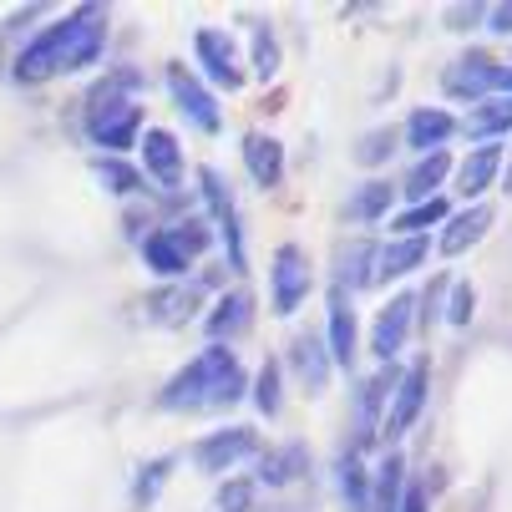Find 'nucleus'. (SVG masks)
I'll list each match as a JSON object with an SVG mask.
<instances>
[{
	"instance_id": "f257e3e1",
	"label": "nucleus",
	"mask_w": 512,
	"mask_h": 512,
	"mask_svg": "<svg viewBox=\"0 0 512 512\" xmlns=\"http://www.w3.org/2000/svg\"><path fill=\"white\" fill-rule=\"evenodd\" d=\"M107 46V11L97 6H82L71 11L66 21L46 26L16 61V82H46V77H61V71H82L102 56Z\"/></svg>"
},
{
	"instance_id": "f03ea898",
	"label": "nucleus",
	"mask_w": 512,
	"mask_h": 512,
	"mask_svg": "<svg viewBox=\"0 0 512 512\" xmlns=\"http://www.w3.org/2000/svg\"><path fill=\"white\" fill-rule=\"evenodd\" d=\"M239 396H244V365H239V355L224 350V345H208L163 386L158 406L163 411H198V406H234Z\"/></svg>"
},
{
	"instance_id": "7ed1b4c3",
	"label": "nucleus",
	"mask_w": 512,
	"mask_h": 512,
	"mask_svg": "<svg viewBox=\"0 0 512 512\" xmlns=\"http://www.w3.org/2000/svg\"><path fill=\"white\" fill-rule=\"evenodd\" d=\"M132 87V71H122V77L102 82L87 102V137L97 142V148H107V158L127 153L132 142H137V127H142V112L132 97H122Z\"/></svg>"
},
{
	"instance_id": "20e7f679",
	"label": "nucleus",
	"mask_w": 512,
	"mask_h": 512,
	"mask_svg": "<svg viewBox=\"0 0 512 512\" xmlns=\"http://www.w3.org/2000/svg\"><path fill=\"white\" fill-rule=\"evenodd\" d=\"M203 249H208V224H203V218H183V224H173V229L148 234V244H142V259H148L153 274L178 279V274L188 269V259L203 254Z\"/></svg>"
},
{
	"instance_id": "39448f33",
	"label": "nucleus",
	"mask_w": 512,
	"mask_h": 512,
	"mask_svg": "<svg viewBox=\"0 0 512 512\" xmlns=\"http://www.w3.org/2000/svg\"><path fill=\"white\" fill-rule=\"evenodd\" d=\"M447 97H472V102H487V97H512V66L472 51L462 61L447 66V77H442Z\"/></svg>"
},
{
	"instance_id": "423d86ee",
	"label": "nucleus",
	"mask_w": 512,
	"mask_h": 512,
	"mask_svg": "<svg viewBox=\"0 0 512 512\" xmlns=\"http://www.w3.org/2000/svg\"><path fill=\"white\" fill-rule=\"evenodd\" d=\"M193 51H198V66H203V77H208V82L229 87V92L244 87V61H239V46H234L229 31L203 26V31L193 36Z\"/></svg>"
},
{
	"instance_id": "0eeeda50",
	"label": "nucleus",
	"mask_w": 512,
	"mask_h": 512,
	"mask_svg": "<svg viewBox=\"0 0 512 512\" xmlns=\"http://www.w3.org/2000/svg\"><path fill=\"white\" fill-rule=\"evenodd\" d=\"M269 279H274V315H295L300 300L310 295V259H305V249L300 244H279Z\"/></svg>"
},
{
	"instance_id": "6e6552de",
	"label": "nucleus",
	"mask_w": 512,
	"mask_h": 512,
	"mask_svg": "<svg viewBox=\"0 0 512 512\" xmlns=\"http://www.w3.org/2000/svg\"><path fill=\"white\" fill-rule=\"evenodd\" d=\"M426 381H431V365L426 360H416L411 371L396 381V396H391V406H386V416H381V436H406L411 426H416V416H421V406H426Z\"/></svg>"
},
{
	"instance_id": "1a4fd4ad",
	"label": "nucleus",
	"mask_w": 512,
	"mask_h": 512,
	"mask_svg": "<svg viewBox=\"0 0 512 512\" xmlns=\"http://www.w3.org/2000/svg\"><path fill=\"white\" fill-rule=\"evenodd\" d=\"M198 183H203V198H208V208H213V218H218V234H224V244H229V269L244 274V269H249V264H244V229H239V208H234L224 178H218V168H203Z\"/></svg>"
},
{
	"instance_id": "9d476101",
	"label": "nucleus",
	"mask_w": 512,
	"mask_h": 512,
	"mask_svg": "<svg viewBox=\"0 0 512 512\" xmlns=\"http://www.w3.org/2000/svg\"><path fill=\"white\" fill-rule=\"evenodd\" d=\"M254 447H259V442H254V431H249V426H229V431L203 436V442L193 447V462H198L203 472H229V467L244 462Z\"/></svg>"
},
{
	"instance_id": "9b49d317",
	"label": "nucleus",
	"mask_w": 512,
	"mask_h": 512,
	"mask_svg": "<svg viewBox=\"0 0 512 512\" xmlns=\"http://www.w3.org/2000/svg\"><path fill=\"white\" fill-rule=\"evenodd\" d=\"M168 92H173L178 112H183L198 132H218V122H224V117H218V102L208 97V87H203L198 77H188L183 66H173V71H168Z\"/></svg>"
},
{
	"instance_id": "f8f14e48",
	"label": "nucleus",
	"mask_w": 512,
	"mask_h": 512,
	"mask_svg": "<svg viewBox=\"0 0 512 512\" xmlns=\"http://www.w3.org/2000/svg\"><path fill=\"white\" fill-rule=\"evenodd\" d=\"M411 315H416V295H396V300L376 315V330H371V350H376V360H396V355L406 350Z\"/></svg>"
},
{
	"instance_id": "ddd939ff",
	"label": "nucleus",
	"mask_w": 512,
	"mask_h": 512,
	"mask_svg": "<svg viewBox=\"0 0 512 512\" xmlns=\"http://www.w3.org/2000/svg\"><path fill=\"white\" fill-rule=\"evenodd\" d=\"M452 132H457V117H452V112H442V107H416L411 122H406V148L421 153V158H426V153H447Z\"/></svg>"
},
{
	"instance_id": "4468645a",
	"label": "nucleus",
	"mask_w": 512,
	"mask_h": 512,
	"mask_svg": "<svg viewBox=\"0 0 512 512\" xmlns=\"http://www.w3.org/2000/svg\"><path fill=\"white\" fill-rule=\"evenodd\" d=\"M137 148H142V168H148V178H158L163 188H178L183 183V153H178V137L173 132L148 127V137H142Z\"/></svg>"
},
{
	"instance_id": "2eb2a0df",
	"label": "nucleus",
	"mask_w": 512,
	"mask_h": 512,
	"mask_svg": "<svg viewBox=\"0 0 512 512\" xmlns=\"http://www.w3.org/2000/svg\"><path fill=\"white\" fill-rule=\"evenodd\" d=\"M396 391V376H371V381H360V396H355V452L360 447H371L376 436H381V401Z\"/></svg>"
},
{
	"instance_id": "dca6fc26",
	"label": "nucleus",
	"mask_w": 512,
	"mask_h": 512,
	"mask_svg": "<svg viewBox=\"0 0 512 512\" xmlns=\"http://www.w3.org/2000/svg\"><path fill=\"white\" fill-rule=\"evenodd\" d=\"M325 310H330V340H325V350H330V360L335 365H355V310H350V295L340 284H330V300H325Z\"/></svg>"
},
{
	"instance_id": "f3484780",
	"label": "nucleus",
	"mask_w": 512,
	"mask_h": 512,
	"mask_svg": "<svg viewBox=\"0 0 512 512\" xmlns=\"http://www.w3.org/2000/svg\"><path fill=\"white\" fill-rule=\"evenodd\" d=\"M289 365H295V376H300V386L310 391V396H320L325 386H330V350H325V340L320 335H295V345H289Z\"/></svg>"
},
{
	"instance_id": "a211bd4d",
	"label": "nucleus",
	"mask_w": 512,
	"mask_h": 512,
	"mask_svg": "<svg viewBox=\"0 0 512 512\" xmlns=\"http://www.w3.org/2000/svg\"><path fill=\"white\" fill-rule=\"evenodd\" d=\"M244 163H249V178L259 188H279L284 183V148L264 132H249L244 137Z\"/></svg>"
},
{
	"instance_id": "6ab92c4d",
	"label": "nucleus",
	"mask_w": 512,
	"mask_h": 512,
	"mask_svg": "<svg viewBox=\"0 0 512 512\" xmlns=\"http://www.w3.org/2000/svg\"><path fill=\"white\" fill-rule=\"evenodd\" d=\"M497 173H502V148L497 142H482V148H472V158L457 168V193L462 198H482Z\"/></svg>"
},
{
	"instance_id": "aec40b11",
	"label": "nucleus",
	"mask_w": 512,
	"mask_h": 512,
	"mask_svg": "<svg viewBox=\"0 0 512 512\" xmlns=\"http://www.w3.org/2000/svg\"><path fill=\"white\" fill-rule=\"evenodd\" d=\"M492 229V208L487 203H472L467 213H457V218H447V234H442V254H462V249H472L482 234Z\"/></svg>"
},
{
	"instance_id": "412c9836",
	"label": "nucleus",
	"mask_w": 512,
	"mask_h": 512,
	"mask_svg": "<svg viewBox=\"0 0 512 512\" xmlns=\"http://www.w3.org/2000/svg\"><path fill=\"white\" fill-rule=\"evenodd\" d=\"M452 173V153H426V158H416V168L406 173V183H401V193L411 198V203H431L436 198V188H442V178Z\"/></svg>"
},
{
	"instance_id": "4be33fe9",
	"label": "nucleus",
	"mask_w": 512,
	"mask_h": 512,
	"mask_svg": "<svg viewBox=\"0 0 512 512\" xmlns=\"http://www.w3.org/2000/svg\"><path fill=\"white\" fill-rule=\"evenodd\" d=\"M249 320H254V295H249V289H234V295H224V300L213 305V315H208V335H213V340L244 335Z\"/></svg>"
},
{
	"instance_id": "5701e85b",
	"label": "nucleus",
	"mask_w": 512,
	"mask_h": 512,
	"mask_svg": "<svg viewBox=\"0 0 512 512\" xmlns=\"http://www.w3.org/2000/svg\"><path fill=\"white\" fill-rule=\"evenodd\" d=\"M421 259H426V239H391L386 249H376V284H391L421 269Z\"/></svg>"
},
{
	"instance_id": "b1692460",
	"label": "nucleus",
	"mask_w": 512,
	"mask_h": 512,
	"mask_svg": "<svg viewBox=\"0 0 512 512\" xmlns=\"http://www.w3.org/2000/svg\"><path fill=\"white\" fill-rule=\"evenodd\" d=\"M497 132H512V97H487L467 117V137H477V148L482 142H497Z\"/></svg>"
},
{
	"instance_id": "393cba45",
	"label": "nucleus",
	"mask_w": 512,
	"mask_h": 512,
	"mask_svg": "<svg viewBox=\"0 0 512 512\" xmlns=\"http://www.w3.org/2000/svg\"><path fill=\"white\" fill-rule=\"evenodd\" d=\"M376 284V244L371 239H355L345 254H340V289L355 295V289Z\"/></svg>"
},
{
	"instance_id": "a878e982",
	"label": "nucleus",
	"mask_w": 512,
	"mask_h": 512,
	"mask_svg": "<svg viewBox=\"0 0 512 512\" xmlns=\"http://www.w3.org/2000/svg\"><path fill=\"white\" fill-rule=\"evenodd\" d=\"M401 492H406V462L391 452V457L376 467V482H371V512H401Z\"/></svg>"
},
{
	"instance_id": "bb28decb",
	"label": "nucleus",
	"mask_w": 512,
	"mask_h": 512,
	"mask_svg": "<svg viewBox=\"0 0 512 512\" xmlns=\"http://www.w3.org/2000/svg\"><path fill=\"white\" fill-rule=\"evenodd\" d=\"M436 224H447V203H442V198L411 203L396 224H391V234H396V239H426V229H436Z\"/></svg>"
},
{
	"instance_id": "cd10ccee",
	"label": "nucleus",
	"mask_w": 512,
	"mask_h": 512,
	"mask_svg": "<svg viewBox=\"0 0 512 512\" xmlns=\"http://www.w3.org/2000/svg\"><path fill=\"white\" fill-rule=\"evenodd\" d=\"M340 497L350 502V512H371V477L360 472V452L350 447L345 457H340Z\"/></svg>"
},
{
	"instance_id": "c85d7f7f",
	"label": "nucleus",
	"mask_w": 512,
	"mask_h": 512,
	"mask_svg": "<svg viewBox=\"0 0 512 512\" xmlns=\"http://www.w3.org/2000/svg\"><path fill=\"white\" fill-rule=\"evenodd\" d=\"M391 183L386 178H376V183H365L360 193H350V218H355V224H376V218L391 208Z\"/></svg>"
},
{
	"instance_id": "c756f323",
	"label": "nucleus",
	"mask_w": 512,
	"mask_h": 512,
	"mask_svg": "<svg viewBox=\"0 0 512 512\" xmlns=\"http://www.w3.org/2000/svg\"><path fill=\"white\" fill-rule=\"evenodd\" d=\"M305 467V447H284V452H269L264 462H259V482H269V487H284L289 477H295Z\"/></svg>"
},
{
	"instance_id": "7c9ffc66",
	"label": "nucleus",
	"mask_w": 512,
	"mask_h": 512,
	"mask_svg": "<svg viewBox=\"0 0 512 512\" xmlns=\"http://www.w3.org/2000/svg\"><path fill=\"white\" fill-rule=\"evenodd\" d=\"M97 183L107 188V193H137L142 188V173L137 168H127V163H117V158H97Z\"/></svg>"
},
{
	"instance_id": "2f4dec72",
	"label": "nucleus",
	"mask_w": 512,
	"mask_h": 512,
	"mask_svg": "<svg viewBox=\"0 0 512 512\" xmlns=\"http://www.w3.org/2000/svg\"><path fill=\"white\" fill-rule=\"evenodd\" d=\"M274 71H279V41L269 36V26H259V31H254V77L269 82Z\"/></svg>"
},
{
	"instance_id": "473e14b6",
	"label": "nucleus",
	"mask_w": 512,
	"mask_h": 512,
	"mask_svg": "<svg viewBox=\"0 0 512 512\" xmlns=\"http://www.w3.org/2000/svg\"><path fill=\"white\" fill-rule=\"evenodd\" d=\"M188 310H193V289H173V295H153V305H148V315L153 320H188Z\"/></svg>"
},
{
	"instance_id": "72a5a7b5",
	"label": "nucleus",
	"mask_w": 512,
	"mask_h": 512,
	"mask_svg": "<svg viewBox=\"0 0 512 512\" xmlns=\"http://www.w3.org/2000/svg\"><path fill=\"white\" fill-rule=\"evenodd\" d=\"M254 406H259L264 416H279V365H274V360H264V371H259V381H254Z\"/></svg>"
},
{
	"instance_id": "f704fd0d",
	"label": "nucleus",
	"mask_w": 512,
	"mask_h": 512,
	"mask_svg": "<svg viewBox=\"0 0 512 512\" xmlns=\"http://www.w3.org/2000/svg\"><path fill=\"white\" fill-rule=\"evenodd\" d=\"M391 153H396V132H391V127H381V132H371V137L360 142V153H355V158H360L365 168H376V163H386Z\"/></svg>"
},
{
	"instance_id": "c9c22d12",
	"label": "nucleus",
	"mask_w": 512,
	"mask_h": 512,
	"mask_svg": "<svg viewBox=\"0 0 512 512\" xmlns=\"http://www.w3.org/2000/svg\"><path fill=\"white\" fill-rule=\"evenodd\" d=\"M249 502H254V482H229L213 497V512H249Z\"/></svg>"
},
{
	"instance_id": "e433bc0d",
	"label": "nucleus",
	"mask_w": 512,
	"mask_h": 512,
	"mask_svg": "<svg viewBox=\"0 0 512 512\" xmlns=\"http://www.w3.org/2000/svg\"><path fill=\"white\" fill-rule=\"evenodd\" d=\"M472 310H477V289H472V284H452L447 320H452V325H467V320H472Z\"/></svg>"
},
{
	"instance_id": "4c0bfd02",
	"label": "nucleus",
	"mask_w": 512,
	"mask_h": 512,
	"mask_svg": "<svg viewBox=\"0 0 512 512\" xmlns=\"http://www.w3.org/2000/svg\"><path fill=\"white\" fill-rule=\"evenodd\" d=\"M163 472H168V457H163V462H153V467H142V482H137V502H142V497H148V502L158 497V487H163Z\"/></svg>"
},
{
	"instance_id": "58836bf2",
	"label": "nucleus",
	"mask_w": 512,
	"mask_h": 512,
	"mask_svg": "<svg viewBox=\"0 0 512 512\" xmlns=\"http://www.w3.org/2000/svg\"><path fill=\"white\" fill-rule=\"evenodd\" d=\"M487 31L512 36V6H492V11H487Z\"/></svg>"
},
{
	"instance_id": "ea45409f",
	"label": "nucleus",
	"mask_w": 512,
	"mask_h": 512,
	"mask_svg": "<svg viewBox=\"0 0 512 512\" xmlns=\"http://www.w3.org/2000/svg\"><path fill=\"white\" fill-rule=\"evenodd\" d=\"M401 512H426V492L421 487H406L401 492Z\"/></svg>"
}]
</instances>
